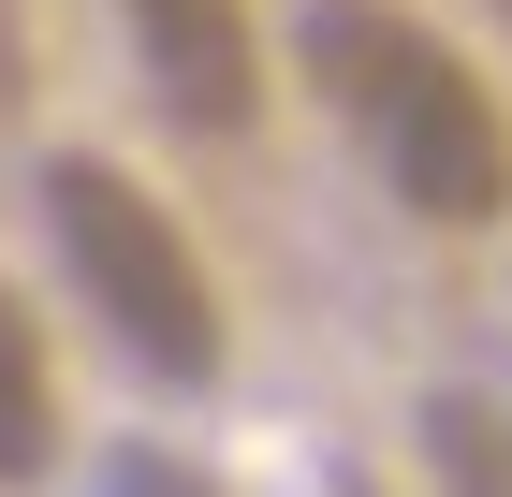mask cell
I'll return each mask as SVG.
<instances>
[{
    "label": "cell",
    "instance_id": "6da1fadb",
    "mask_svg": "<svg viewBox=\"0 0 512 497\" xmlns=\"http://www.w3.org/2000/svg\"><path fill=\"white\" fill-rule=\"evenodd\" d=\"M293 59H308L322 117L366 147V176L410 220H439V234L512 220V117L425 15H395V0H308L293 15Z\"/></svg>",
    "mask_w": 512,
    "mask_h": 497
},
{
    "label": "cell",
    "instance_id": "7a4b0ae2",
    "mask_svg": "<svg viewBox=\"0 0 512 497\" xmlns=\"http://www.w3.org/2000/svg\"><path fill=\"white\" fill-rule=\"evenodd\" d=\"M44 234H59L88 322H103L132 366L220 381V278H205V249L176 234V205H161L147 176H118L103 147H59L44 161Z\"/></svg>",
    "mask_w": 512,
    "mask_h": 497
},
{
    "label": "cell",
    "instance_id": "3957f363",
    "mask_svg": "<svg viewBox=\"0 0 512 497\" xmlns=\"http://www.w3.org/2000/svg\"><path fill=\"white\" fill-rule=\"evenodd\" d=\"M132 30V74L176 132H249L264 117V30H249V0H118Z\"/></svg>",
    "mask_w": 512,
    "mask_h": 497
},
{
    "label": "cell",
    "instance_id": "277c9868",
    "mask_svg": "<svg viewBox=\"0 0 512 497\" xmlns=\"http://www.w3.org/2000/svg\"><path fill=\"white\" fill-rule=\"evenodd\" d=\"M44 454H59V381H44L30 293L0 278V483H44Z\"/></svg>",
    "mask_w": 512,
    "mask_h": 497
},
{
    "label": "cell",
    "instance_id": "5b68a950",
    "mask_svg": "<svg viewBox=\"0 0 512 497\" xmlns=\"http://www.w3.org/2000/svg\"><path fill=\"white\" fill-rule=\"evenodd\" d=\"M425 468H439V497H512V410L498 395H425Z\"/></svg>",
    "mask_w": 512,
    "mask_h": 497
},
{
    "label": "cell",
    "instance_id": "8992f818",
    "mask_svg": "<svg viewBox=\"0 0 512 497\" xmlns=\"http://www.w3.org/2000/svg\"><path fill=\"white\" fill-rule=\"evenodd\" d=\"M118 497H220V483H205V468H176V454H132Z\"/></svg>",
    "mask_w": 512,
    "mask_h": 497
},
{
    "label": "cell",
    "instance_id": "52a82bcc",
    "mask_svg": "<svg viewBox=\"0 0 512 497\" xmlns=\"http://www.w3.org/2000/svg\"><path fill=\"white\" fill-rule=\"evenodd\" d=\"M498 15H512V0H498Z\"/></svg>",
    "mask_w": 512,
    "mask_h": 497
}]
</instances>
